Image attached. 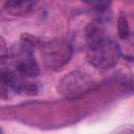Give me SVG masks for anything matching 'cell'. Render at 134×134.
<instances>
[{"label":"cell","mask_w":134,"mask_h":134,"mask_svg":"<svg viewBox=\"0 0 134 134\" xmlns=\"http://www.w3.org/2000/svg\"><path fill=\"white\" fill-rule=\"evenodd\" d=\"M121 54L119 45L110 39H102L97 43L88 46L87 60L97 69H109L119 60Z\"/></svg>","instance_id":"cell-1"},{"label":"cell","mask_w":134,"mask_h":134,"mask_svg":"<svg viewBox=\"0 0 134 134\" xmlns=\"http://www.w3.org/2000/svg\"><path fill=\"white\" fill-rule=\"evenodd\" d=\"M41 55L45 66L51 70H60L71 59L72 47L68 41L53 39L40 43Z\"/></svg>","instance_id":"cell-2"},{"label":"cell","mask_w":134,"mask_h":134,"mask_svg":"<svg viewBox=\"0 0 134 134\" xmlns=\"http://www.w3.org/2000/svg\"><path fill=\"white\" fill-rule=\"evenodd\" d=\"M93 86L94 81L88 73L75 70L61 79L58 91L66 98H76L90 91Z\"/></svg>","instance_id":"cell-3"},{"label":"cell","mask_w":134,"mask_h":134,"mask_svg":"<svg viewBox=\"0 0 134 134\" xmlns=\"http://www.w3.org/2000/svg\"><path fill=\"white\" fill-rule=\"evenodd\" d=\"M22 80L12 70L0 68V98L8 99L20 94Z\"/></svg>","instance_id":"cell-4"},{"label":"cell","mask_w":134,"mask_h":134,"mask_svg":"<svg viewBox=\"0 0 134 134\" xmlns=\"http://www.w3.org/2000/svg\"><path fill=\"white\" fill-rule=\"evenodd\" d=\"M31 47L25 45L24 50L22 54L17 59L16 62V69L18 73L22 76H27V77H35L39 75L40 69L38 66V63L36 62L35 58L32 57L31 53Z\"/></svg>","instance_id":"cell-5"},{"label":"cell","mask_w":134,"mask_h":134,"mask_svg":"<svg viewBox=\"0 0 134 134\" xmlns=\"http://www.w3.org/2000/svg\"><path fill=\"white\" fill-rule=\"evenodd\" d=\"M37 0H5V8L13 16L27 14L35 6Z\"/></svg>","instance_id":"cell-6"},{"label":"cell","mask_w":134,"mask_h":134,"mask_svg":"<svg viewBox=\"0 0 134 134\" xmlns=\"http://www.w3.org/2000/svg\"><path fill=\"white\" fill-rule=\"evenodd\" d=\"M85 37L88 46H91L102 39H104V28L102 24L97 21H92L90 22L85 29Z\"/></svg>","instance_id":"cell-7"},{"label":"cell","mask_w":134,"mask_h":134,"mask_svg":"<svg viewBox=\"0 0 134 134\" xmlns=\"http://www.w3.org/2000/svg\"><path fill=\"white\" fill-rule=\"evenodd\" d=\"M116 24H117V31H118V36L120 39L125 40L129 37V24H128V20H127V17L125 14H119L118 18H117V21H116Z\"/></svg>","instance_id":"cell-8"},{"label":"cell","mask_w":134,"mask_h":134,"mask_svg":"<svg viewBox=\"0 0 134 134\" xmlns=\"http://www.w3.org/2000/svg\"><path fill=\"white\" fill-rule=\"evenodd\" d=\"M38 92V87L29 82H24L22 81L21 86H20V93L26 94V95H35Z\"/></svg>","instance_id":"cell-9"},{"label":"cell","mask_w":134,"mask_h":134,"mask_svg":"<svg viewBox=\"0 0 134 134\" xmlns=\"http://www.w3.org/2000/svg\"><path fill=\"white\" fill-rule=\"evenodd\" d=\"M90 3L97 10H104L110 5V0H91Z\"/></svg>","instance_id":"cell-10"},{"label":"cell","mask_w":134,"mask_h":134,"mask_svg":"<svg viewBox=\"0 0 134 134\" xmlns=\"http://www.w3.org/2000/svg\"><path fill=\"white\" fill-rule=\"evenodd\" d=\"M7 54V46L2 37H0V58Z\"/></svg>","instance_id":"cell-11"}]
</instances>
